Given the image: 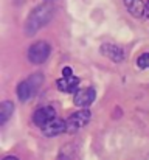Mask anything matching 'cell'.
<instances>
[{
    "mask_svg": "<svg viewBox=\"0 0 149 160\" xmlns=\"http://www.w3.org/2000/svg\"><path fill=\"white\" fill-rule=\"evenodd\" d=\"M90 117H92V113H90L89 109H82V110L75 112V113H73L72 117H68V120H67V132H68V134L78 132L79 129H82V128L90 121Z\"/></svg>",
    "mask_w": 149,
    "mask_h": 160,
    "instance_id": "4",
    "label": "cell"
},
{
    "mask_svg": "<svg viewBox=\"0 0 149 160\" xmlns=\"http://www.w3.org/2000/svg\"><path fill=\"white\" fill-rule=\"evenodd\" d=\"M145 16L149 19V0L146 2V5H145Z\"/></svg>",
    "mask_w": 149,
    "mask_h": 160,
    "instance_id": "14",
    "label": "cell"
},
{
    "mask_svg": "<svg viewBox=\"0 0 149 160\" xmlns=\"http://www.w3.org/2000/svg\"><path fill=\"white\" fill-rule=\"evenodd\" d=\"M42 132H44L45 137H54V135H59L62 132H67V121L56 117L53 121H50L48 124L42 129Z\"/></svg>",
    "mask_w": 149,
    "mask_h": 160,
    "instance_id": "8",
    "label": "cell"
},
{
    "mask_svg": "<svg viewBox=\"0 0 149 160\" xmlns=\"http://www.w3.org/2000/svg\"><path fill=\"white\" fill-rule=\"evenodd\" d=\"M56 86L61 92L65 93H76L78 92V86H79V78L78 76H62L56 81Z\"/></svg>",
    "mask_w": 149,
    "mask_h": 160,
    "instance_id": "7",
    "label": "cell"
},
{
    "mask_svg": "<svg viewBox=\"0 0 149 160\" xmlns=\"http://www.w3.org/2000/svg\"><path fill=\"white\" fill-rule=\"evenodd\" d=\"M62 75H64V76H73V72H72L70 67H64V68H62Z\"/></svg>",
    "mask_w": 149,
    "mask_h": 160,
    "instance_id": "13",
    "label": "cell"
},
{
    "mask_svg": "<svg viewBox=\"0 0 149 160\" xmlns=\"http://www.w3.org/2000/svg\"><path fill=\"white\" fill-rule=\"evenodd\" d=\"M50 53H51V47L50 44H47L45 41H37L34 42L30 48H28V61L34 65H39V64H44L47 59H48Z\"/></svg>",
    "mask_w": 149,
    "mask_h": 160,
    "instance_id": "3",
    "label": "cell"
},
{
    "mask_svg": "<svg viewBox=\"0 0 149 160\" xmlns=\"http://www.w3.org/2000/svg\"><path fill=\"white\" fill-rule=\"evenodd\" d=\"M97 98V92L93 87H86V89H78V92L75 93V100L73 103L78 107H89L93 104Z\"/></svg>",
    "mask_w": 149,
    "mask_h": 160,
    "instance_id": "6",
    "label": "cell"
},
{
    "mask_svg": "<svg viewBox=\"0 0 149 160\" xmlns=\"http://www.w3.org/2000/svg\"><path fill=\"white\" fill-rule=\"evenodd\" d=\"M137 65L140 68H149V53H143L137 59Z\"/></svg>",
    "mask_w": 149,
    "mask_h": 160,
    "instance_id": "12",
    "label": "cell"
},
{
    "mask_svg": "<svg viewBox=\"0 0 149 160\" xmlns=\"http://www.w3.org/2000/svg\"><path fill=\"white\" fill-rule=\"evenodd\" d=\"M12 112H14V104L8 100L3 101L0 106V124H5L9 120V117L12 115Z\"/></svg>",
    "mask_w": 149,
    "mask_h": 160,
    "instance_id": "11",
    "label": "cell"
},
{
    "mask_svg": "<svg viewBox=\"0 0 149 160\" xmlns=\"http://www.w3.org/2000/svg\"><path fill=\"white\" fill-rule=\"evenodd\" d=\"M53 12H54V6H53L51 2H45V3L36 6L30 12V16H28L27 22H25V33H27V36H33L41 28H44L51 20Z\"/></svg>",
    "mask_w": 149,
    "mask_h": 160,
    "instance_id": "1",
    "label": "cell"
},
{
    "mask_svg": "<svg viewBox=\"0 0 149 160\" xmlns=\"http://www.w3.org/2000/svg\"><path fill=\"white\" fill-rule=\"evenodd\" d=\"M2 160H19L16 156H6V157H3Z\"/></svg>",
    "mask_w": 149,
    "mask_h": 160,
    "instance_id": "15",
    "label": "cell"
},
{
    "mask_svg": "<svg viewBox=\"0 0 149 160\" xmlns=\"http://www.w3.org/2000/svg\"><path fill=\"white\" fill-rule=\"evenodd\" d=\"M56 118V110L51 106H44L41 109H37L33 113V123L36 126H39L41 129H44L50 121H53Z\"/></svg>",
    "mask_w": 149,
    "mask_h": 160,
    "instance_id": "5",
    "label": "cell"
},
{
    "mask_svg": "<svg viewBox=\"0 0 149 160\" xmlns=\"http://www.w3.org/2000/svg\"><path fill=\"white\" fill-rule=\"evenodd\" d=\"M101 53L104 54L106 58H109L110 61L113 62H123L124 61V50L118 45H113V44H104L101 45Z\"/></svg>",
    "mask_w": 149,
    "mask_h": 160,
    "instance_id": "9",
    "label": "cell"
},
{
    "mask_svg": "<svg viewBox=\"0 0 149 160\" xmlns=\"http://www.w3.org/2000/svg\"><path fill=\"white\" fill-rule=\"evenodd\" d=\"M123 3H124V6H126V9L129 11L131 16H134L137 19L143 17V14H145V5H146L143 0H123Z\"/></svg>",
    "mask_w": 149,
    "mask_h": 160,
    "instance_id": "10",
    "label": "cell"
},
{
    "mask_svg": "<svg viewBox=\"0 0 149 160\" xmlns=\"http://www.w3.org/2000/svg\"><path fill=\"white\" fill-rule=\"evenodd\" d=\"M42 81H44V75H42V73H34V75H31L28 79L22 81V82L17 86V97H19V100L23 101V103L28 101V100L36 93V90L41 87Z\"/></svg>",
    "mask_w": 149,
    "mask_h": 160,
    "instance_id": "2",
    "label": "cell"
}]
</instances>
